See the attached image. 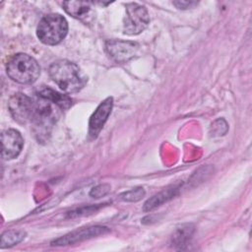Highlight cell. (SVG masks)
Wrapping results in <instances>:
<instances>
[{
  "instance_id": "obj_14",
  "label": "cell",
  "mask_w": 252,
  "mask_h": 252,
  "mask_svg": "<svg viewBox=\"0 0 252 252\" xmlns=\"http://www.w3.org/2000/svg\"><path fill=\"white\" fill-rule=\"evenodd\" d=\"M194 232V226L192 224H183L178 227L172 234V245L179 249H183L185 245L190 241Z\"/></svg>"
},
{
  "instance_id": "obj_12",
  "label": "cell",
  "mask_w": 252,
  "mask_h": 252,
  "mask_svg": "<svg viewBox=\"0 0 252 252\" xmlns=\"http://www.w3.org/2000/svg\"><path fill=\"white\" fill-rule=\"evenodd\" d=\"M179 185H171L166 187L165 189H163L162 191L158 192V194H156L155 196H153L152 198H150L145 204H144V208L143 210L145 212H150L155 210L156 208L161 206L162 204L168 202L169 200H171L172 198H174V196L178 193L179 191Z\"/></svg>"
},
{
  "instance_id": "obj_6",
  "label": "cell",
  "mask_w": 252,
  "mask_h": 252,
  "mask_svg": "<svg viewBox=\"0 0 252 252\" xmlns=\"http://www.w3.org/2000/svg\"><path fill=\"white\" fill-rule=\"evenodd\" d=\"M9 110L14 120L20 124L31 123L36 106V100L25 94H15L9 100Z\"/></svg>"
},
{
  "instance_id": "obj_16",
  "label": "cell",
  "mask_w": 252,
  "mask_h": 252,
  "mask_svg": "<svg viewBox=\"0 0 252 252\" xmlns=\"http://www.w3.org/2000/svg\"><path fill=\"white\" fill-rule=\"evenodd\" d=\"M145 195V190L142 187H138L135 189H132L130 191L124 192L120 195L121 199L127 202H136L141 200Z\"/></svg>"
},
{
  "instance_id": "obj_5",
  "label": "cell",
  "mask_w": 252,
  "mask_h": 252,
  "mask_svg": "<svg viewBox=\"0 0 252 252\" xmlns=\"http://www.w3.org/2000/svg\"><path fill=\"white\" fill-rule=\"evenodd\" d=\"M123 20V32L128 35H136L147 29L150 16L147 8L139 3H127Z\"/></svg>"
},
{
  "instance_id": "obj_8",
  "label": "cell",
  "mask_w": 252,
  "mask_h": 252,
  "mask_svg": "<svg viewBox=\"0 0 252 252\" xmlns=\"http://www.w3.org/2000/svg\"><path fill=\"white\" fill-rule=\"evenodd\" d=\"M109 231V229L105 226L95 225V226H89L74 230L64 236H61L54 241H52V245L55 246H64V245H71L74 243H78L84 241L86 239H90L101 234H105Z\"/></svg>"
},
{
  "instance_id": "obj_3",
  "label": "cell",
  "mask_w": 252,
  "mask_h": 252,
  "mask_svg": "<svg viewBox=\"0 0 252 252\" xmlns=\"http://www.w3.org/2000/svg\"><path fill=\"white\" fill-rule=\"evenodd\" d=\"M39 98L40 100H36V106L31 124L37 141L46 142L57 120L58 111L56 107L58 106L44 98Z\"/></svg>"
},
{
  "instance_id": "obj_1",
  "label": "cell",
  "mask_w": 252,
  "mask_h": 252,
  "mask_svg": "<svg viewBox=\"0 0 252 252\" xmlns=\"http://www.w3.org/2000/svg\"><path fill=\"white\" fill-rule=\"evenodd\" d=\"M52 81L68 94L81 91L88 82V77L80 67L69 60L61 59L53 62L48 69Z\"/></svg>"
},
{
  "instance_id": "obj_9",
  "label": "cell",
  "mask_w": 252,
  "mask_h": 252,
  "mask_svg": "<svg viewBox=\"0 0 252 252\" xmlns=\"http://www.w3.org/2000/svg\"><path fill=\"white\" fill-rule=\"evenodd\" d=\"M1 156L4 159H13L22 152L24 139L19 131L15 129L4 130L1 134Z\"/></svg>"
},
{
  "instance_id": "obj_11",
  "label": "cell",
  "mask_w": 252,
  "mask_h": 252,
  "mask_svg": "<svg viewBox=\"0 0 252 252\" xmlns=\"http://www.w3.org/2000/svg\"><path fill=\"white\" fill-rule=\"evenodd\" d=\"M62 6L67 14L81 21L89 19L93 14V6L90 2L65 1L62 3Z\"/></svg>"
},
{
  "instance_id": "obj_7",
  "label": "cell",
  "mask_w": 252,
  "mask_h": 252,
  "mask_svg": "<svg viewBox=\"0 0 252 252\" xmlns=\"http://www.w3.org/2000/svg\"><path fill=\"white\" fill-rule=\"evenodd\" d=\"M138 48V43L134 41L111 39L105 42L106 53L117 63H125L133 58L136 55Z\"/></svg>"
},
{
  "instance_id": "obj_13",
  "label": "cell",
  "mask_w": 252,
  "mask_h": 252,
  "mask_svg": "<svg viewBox=\"0 0 252 252\" xmlns=\"http://www.w3.org/2000/svg\"><path fill=\"white\" fill-rule=\"evenodd\" d=\"M37 95L41 98H44L52 102L53 104L57 105L61 109H67L72 104V99L68 95L61 94L56 91L47 87H43L40 90H38Z\"/></svg>"
},
{
  "instance_id": "obj_10",
  "label": "cell",
  "mask_w": 252,
  "mask_h": 252,
  "mask_svg": "<svg viewBox=\"0 0 252 252\" xmlns=\"http://www.w3.org/2000/svg\"><path fill=\"white\" fill-rule=\"evenodd\" d=\"M113 106V98L108 96L96 107L89 121V135L92 138H96L103 128L108 116L111 113Z\"/></svg>"
},
{
  "instance_id": "obj_2",
  "label": "cell",
  "mask_w": 252,
  "mask_h": 252,
  "mask_svg": "<svg viewBox=\"0 0 252 252\" xmlns=\"http://www.w3.org/2000/svg\"><path fill=\"white\" fill-rule=\"evenodd\" d=\"M6 72L10 79L20 84H32L40 75L37 61L26 53H17L7 62Z\"/></svg>"
},
{
  "instance_id": "obj_17",
  "label": "cell",
  "mask_w": 252,
  "mask_h": 252,
  "mask_svg": "<svg viewBox=\"0 0 252 252\" xmlns=\"http://www.w3.org/2000/svg\"><path fill=\"white\" fill-rule=\"evenodd\" d=\"M109 191H110V186L108 184H99L91 190L90 195L93 198H100L105 196Z\"/></svg>"
},
{
  "instance_id": "obj_15",
  "label": "cell",
  "mask_w": 252,
  "mask_h": 252,
  "mask_svg": "<svg viewBox=\"0 0 252 252\" xmlns=\"http://www.w3.org/2000/svg\"><path fill=\"white\" fill-rule=\"evenodd\" d=\"M26 237V232L20 229H13L5 231L1 236V247H12L20 243Z\"/></svg>"
},
{
  "instance_id": "obj_4",
  "label": "cell",
  "mask_w": 252,
  "mask_h": 252,
  "mask_svg": "<svg viewBox=\"0 0 252 252\" xmlns=\"http://www.w3.org/2000/svg\"><path fill=\"white\" fill-rule=\"evenodd\" d=\"M68 32V23L60 14H49L41 18L36 29L38 39L47 45L60 43Z\"/></svg>"
},
{
  "instance_id": "obj_18",
  "label": "cell",
  "mask_w": 252,
  "mask_h": 252,
  "mask_svg": "<svg viewBox=\"0 0 252 252\" xmlns=\"http://www.w3.org/2000/svg\"><path fill=\"white\" fill-rule=\"evenodd\" d=\"M172 4L174 6H176V8L178 9H189V8H193L195 5H197L198 3L195 1H173Z\"/></svg>"
}]
</instances>
